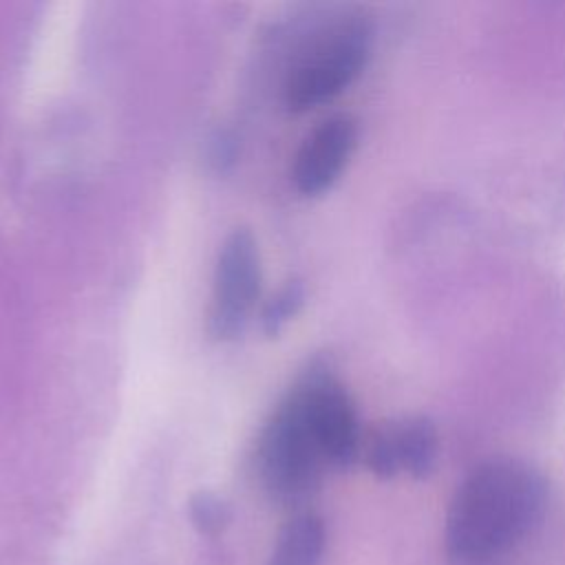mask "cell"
<instances>
[{
  "label": "cell",
  "mask_w": 565,
  "mask_h": 565,
  "mask_svg": "<svg viewBox=\"0 0 565 565\" xmlns=\"http://www.w3.org/2000/svg\"><path fill=\"white\" fill-rule=\"evenodd\" d=\"M547 501L543 475L512 457L479 463L457 488L444 532L450 565H501L539 525Z\"/></svg>",
  "instance_id": "6da1fadb"
},
{
  "label": "cell",
  "mask_w": 565,
  "mask_h": 565,
  "mask_svg": "<svg viewBox=\"0 0 565 565\" xmlns=\"http://www.w3.org/2000/svg\"><path fill=\"white\" fill-rule=\"evenodd\" d=\"M327 461L311 435L296 388L265 424L256 444V470L265 492L278 503H300L320 486Z\"/></svg>",
  "instance_id": "7a4b0ae2"
},
{
  "label": "cell",
  "mask_w": 565,
  "mask_h": 565,
  "mask_svg": "<svg viewBox=\"0 0 565 565\" xmlns=\"http://www.w3.org/2000/svg\"><path fill=\"white\" fill-rule=\"evenodd\" d=\"M371 55V26L362 18L338 24L287 77L285 106L291 113L311 110L351 86Z\"/></svg>",
  "instance_id": "3957f363"
},
{
  "label": "cell",
  "mask_w": 565,
  "mask_h": 565,
  "mask_svg": "<svg viewBox=\"0 0 565 565\" xmlns=\"http://www.w3.org/2000/svg\"><path fill=\"white\" fill-rule=\"evenodd\" d=\"M260 254L254 234L236 227L218 249L212 285L207 329L214 340L227 342L243 333L260 294Z\"/></svg>",
  "instance_id": "277c9868"
},
{
  "label": "cell",
  "mask_w": 565,
  "mask_h": 565,
  "mask_svg": "<svg viewBox=\"0 0 565 565\" xmlns=\"http://www.w3.org/2000/svg\"><path fill=\"white\" fill-rule=\"evenodd\" d=\"M296 393L327 466H351L360 455L362 437L355 406L344 386L324 364H313L298 382Z\"/></svg>",
  "instance_id": "5b68a950"
},
{
  "label": "cell",
  "mask_w": 565,
  "mask_h": 565,
  "mask_svg": "<svg viewBox=\"0 0 565 565\" xmlns=\"http://www.w3.org/2000/svg\"><path fill=\"white\" fill-rule=\"evenodd\" d=\"M437 452L439 437L433 422L408 417L377 428L364 448V461L373 475L384 479L397 472L422 479L435 468Z\"/></svg>",
  "instance_id": "8992f818"
},
{
  "label": "cell",
  "mask_w": 565,
  "mask_h": 565,
  "mask_svg": "<svg viewBox=\"0 0 565 565\" xmlns=\"http://www.w3.org/2000/svg\"><path fill=\"white\" fill-rule=\"evenodd\" d=\"M358 141V126L349 115L327 117L300 146L291 179L300 194L318 196L342 174Z\"/></svg>",
  "instance_id": "52a82bcc"
},
{
  "label": "cell",
  "mask_w": 565,
  "mask_h": 565,
  "mask_svg": "<svg viewBox=\"0 0 565 565\" xmlns=\"http://www.w3.org/2000/svg\"><path fill=\"white\" fill-rule=\"evenodd\" d=\"M324 547V521L313 512H300L278 532L267 565H320Z\"/></svg>",
  "instance_id": "ba28073f"
},
{
  "label": "cell",
  "mask_w": 565,
  "mask_h": 565,
  "mask_svg": "<svg viewBox=\"0 0 565 565\" xmlns=\"http://www.w3.org/2000/svg\"><path fill=\"white\" fill-rule=\"evenodd\" d=\"M305 305V285L298 278L287 280L263 307L260 313V322H263V331L269 338H276L285 324L289 320H294V316L302 309Z\"/></svg>",
  "instance_id": "9c48e42d"
},
{
  "label": "cell",
  "mask_w": 565,
  "mask_h": 565,
  "mask_svg": "<svg viewBox=\"0 0 565 565\" xmlns=\"http://www.w3.org/2000/svg\"><path fill=\"white\" fill-rule=\"evenodd\" d=\"M188 514H190L192 525L205 536L223 534L232 521L230 505L221 497H216L214 492H207V490L192 494V499L188 503Z\"/></svg>",
  "instance_id": "30bf717a"
}]
</instances>
